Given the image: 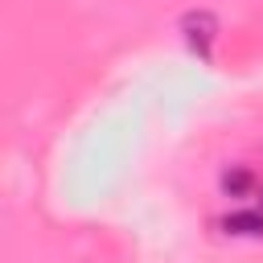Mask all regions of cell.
<instances>
[{"label": "cell", "instance_id": "cell-1", "mask_svg": "<svg viewBox=\"0 0 263 263\" xmlns=\"http://www.w3.org/2000/svg\"><path fill=\"white\" fill-rule=\"evenodd\" d=\"M181 29H185L189 49H193L201 62H210V58H214V33H218V16H214V12H205V8L185 12V16H181Z\"/></svg>", "mask_w": 263, "mask_h": 263}, {"label": "cell", "instance_id": "cell-2", "mask_svg": "<svg viewBox=\"0 0 263 263\" xmlns=\"http://www.w3.org/2000/svg\"><path fill=\"white\" fill-rule=\"evenodd\" d=\"M222 230H226V234L259 238V234H263V210H234V214L222 218Z\"/></svg>", "mask_w": 263, "mask_h": 263}, {"label": "cell", "instance_id": "cell-3", "mask_svg": "<svg viewBox=\"0 0 263 263\" xmlns=\"http://www.w3.org/2000/svg\"><path fill=\"white\" fill-rule=\"evenodd\" d=\"M251 185H255V177H251V168H242V164H234V168L222 173V193H226V197H242V193H251Z\"/></svg>", "mask_w": 263, "mask_h": 263}, {"label": "cell", "instance_id": "cell-4", "mask_svg": "<svg viewBox=\"0 0 263 263\" xmlns=\"http://www.w3.org/2000/svg\"><path fill=\"white\" fill-rule=\"evenodd\" d=\"M259 205H263V189H259Z\"/></svg>", "mask_w": 263, "mask_h": 263}]
</instances>
